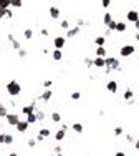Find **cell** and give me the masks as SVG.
Listing matches in <instances>:
<instances>
[{"mask_svg": "<svg viewBox=\"0 0 139 156\" xmlns=\"http://www.w3.org/2000/svg\"><path fill=\"white\" fill-rule=\"evenodd\" d=\"M7 93L10 96H18L20 93H22V85H20L18 82H15V80L8 82L7 83Z\"/></svg>", "mask_w": 139, "mask_h": 156, "instance_id": "cell-1", "label": "cell"}, {"mask_svg": "<svg viewBox=\"0 0 139 156\" xmlns=\"http://www.w3.org/2000/svg\"><path fill=\"white\" fill-rule=\"evenodd\" d=\"M104 63H106L104 68H109V70H118V72H121V67H119V60H118V58H114V57H106V58H104Z\"/></svg>", "mask_w": 139, "mask_h": 156, "instance_id": "cell-2", "label": "cell"}, {"mask_svg": "<svg viewBox=\"0 0 139 156\" xmlns=\"http://www.w3.org/2000/svg\"><path fill=\"white\" fill-rule=\"evenodd\" d=\"M134 52H136L134 45H123L121 50H119V55H121V57H131Z\"/></svg>", "mask_w": 139, "mask_h": 156, "instance_id": "cell-3", "label": "cell"}, {"mask_svg": "<svg viewBox=\"0 0 139 156\" xmlns=\"http://www.w3.org/2000/svg\"><path fill=\"white\" fill-rule=\"evenodd\" d=\"M65 43H66V37H55L53 47H55V50H63Z\"/></svg>", "mask_w": 139, "mask_h": 156, "instance_id": "cell-4", "label": "cell"}, {"mask_svg": "<svg viewBox=\"0 0 139 156\" xmlns=\"http://www.w3.org/2000/svg\"><path fill=\"white\" fill-rule=\"evenodd\" d=\"M5 120H7V123H8L10 126H17V125H18V121H20V116L17 115V113H8Z\"/></svg>", "mask_w": 139, "mask_h": 156, "instance_id": "cell-5", "label": "cell"}, {"mask_svg": "<svg viewBox=\"0 0 139 156\" xmlns=\"http://www.w3.org/2000/svg\"><path fill=\"white\" fill-rule=\"evenodd\" d=\"M138 20H139V12L138 10H129V12H127V22L136 23Z\"/></svg>", "mask_w": 139, "mask_h": 156, "instance_id": "cell-6", "label": "cell"}, {"mask_svg": "<svg viewBox=\"0 0 139 156\" xmlns=\"http://www.w3.org/2000/svg\"><path fill=\"white\" fill-rule=\"evenodd\" d=\"M28 126H30V125H28V121H26V120H20L18 125H17L15 128H17V131H20V133H25L26 129H28Z\"/></svg>", "mask_w": 139, "mask_h": 156, "instance_id": "cell-7", "label": "cell"}, {"mask_svg": "<svg viewBox=\"0 0 139 156\" xmlns=\"http://www.w3.org/2000/svg\"><path fill=\"white\" fill-rule=\"evenodd\" d=\"M106 90H108L109 93H116V91H118V82L109 80V82L106 83Z\"/></svg>", "mask_w": 139, "mask_h": 156, "instance_id": "cell-8", "label": "cell"}, {"mask_svg": "<svg viewBox=\"0 0 139 156\" xmlns=\"http://www.w3.org/2000/svg\"><path fill=\"white\" fill-rule=\"evenodd\" d=\"M52 96H53L52 90H45V91L40 95V100H41V102H50V100H52Z\"/></svg>", "mask_w": 139, "mask_h": 156, "instance_id": "cell-9", "label": "cell"}, {"mask_svg": "<svg viewBox=\"0 0 139 156\" xmlns=\"http://www.w3.org/2000/svg\"><path fill=\"white\" fill-rule=\"evenodd\" d=\"M22 113L25 116H28L30 113H35V103H32V105H26V106H23L22 108Z\"/></svg>", "mask_w": 139, "mask_h": 156, "instance_id": "cell-10", "label": "cell"}, {"mask_svg": "<svg viewBox=\"0 0 139 156\" xmlns=\"http://www.w3.org/2000/svg\"><path fill=\"white\" fill-rule=\"evenodd\" d=\"M93 67H96V68H104V67H106L104 58H99V57H96V58L93 60Z\"/></svg>", "mask_w": 139, "mask_h": 156, "instance_id": "cell-11", "label": "cell"}, {"mask_svg": "<svg viewBox=\"0 0 139 156\" xmlns=\"http://www.w3.org/2000/svg\"><path fill=\"white\" fill-rule=\"evenodd\" d=\"M50 17H52L53 20L60 18V8L58 7H50Z\"/></svg>", "mask_w": 139, "mask_h": 156, "instance_id": "cell-12", "label": "cell"}, {"mask_svg": "<svg viewBox=\"0 0 139 156\" xmlns=\"http://www.w3.org/2000/svg\"><path fill=\"white\" fill-rule=\"evenodd\" d=\"M78 33H79V27H75V28H70V30L66 32V37H68V38H75Z\"/></svg>", "mask_w": 139, "mask_h": 156, "instance_id": "cell-13", "label": "cell"}, {"mask_svg": "<svg viewBox=\"0 0 139 156\" xmlns=\"http://www.w3.org/2000/svg\"><path fill=\"white\" fill-rule=\"evenodd\" d=\"M65 135H66V131L60 128L58 131L55 133V140H56V141H63V140H65Z\"/></svg>", "mask_w": 139, "mask_h": 156, "instance_id": "cell-14", "label": "cell"}, {"mask_svg": "<svg viewBox=\"0 0 139 156\" xmlns=\"http://www.w3.org/2000/svg\"><path fill=\"white\" fill-rule=\"evenodd\" d=\"M52 58H53L55 61H60L61 58H63V52H61V50H53Z\"/></svg>", "mask_w": 139, "mask_h": 156, "instance_id": "cell-15", "label": "cell"}, {"mask_svg": "<svg viewBox=\"0 0 139 156\" xmlns=\"http://www.w3.org/2000/svg\"><path fill=\"white\" fill-rule=\"evenodd\" d=\"M8 42H10V43L13 45V48H15V50H22V48H20V43H18L17 40H15V37H13L12 33L8 35Z\"/></svg>", "mask_w": 139, "mask_h": 156, "instance_id": "cell-16", "label": "cell"}, {"mask_svg": "<svg viewBox=\"0 0 139 156\" xmlns=\"http://www.w3.org/2000/svg\"><path fill=\"white\" fill-rule=\"evenodd\" d=\"M126 28H127V25H126L124 22H118V23H116V32H119V33L126 32Z\"/></svg>", "mask_w": 139, "mask_h": 156, "instance_id": "cell-17", "label": "cell"}, {"mask_svg": "<svg viewBox=\"0 0 139 156\" xmlns=\"http://www.w3.org/2000/svg\"><path fill=\"white\" fill-rule=\"evenodd\" d=\"M96 57H99V58H106V48L104 47L96 48Z\"/></svg>", "mask_w": 139, "mask_h": 156, "instance_id": "cell-18", "label": "cell"}, {"mask_svg": "<svg viewBox=\"0 0 139 156\" xmlns=\"http://www.w3.org/2000/svg\"><path fill=\"white\" fill-rule=\"evenodd\" d=\"M94 43H96V47H104L106 37H96V38H94Z\"/></svg>", "mask_w": 139, "mask_h": 156, "instance_id": "cell-19", "label": "cell"}, {"mask_svg": "<svg viewBox=\"0 0 139 156\" xmlns=\"http://www.w3.org/2000/svg\"><path fill=\"white\" fill-rule=\"evenodd\" d=\"M103 22H104V25L108 27V25H109V23L113 22V15L109 14V12H106V14H104V17H103Z\"/></svg>", "mask_w": 139, "mask_h": 156, "instance_id": "cell-20", "label": "cell"}, {"mask_svg": "<svg viewBox=\"0 0 139 156\" xmlns=\"http://www.w3.org/2000/svg\"><path fill=\"white\" fill-rule=\"evenodd\" d=\"M71 129L75 133H83V125H81V123H73Z\"/></svg>", "mask_w": 139, "mask_h": 156, "instance_id": "cell-21", "label": "cell"}, {"mask_svg": "<svg viewBox=\"0 0 139 156\" xmlns=\"http://www.w3.org/2000/svg\"><path fill=\"white\" fill-rule=\"evenodd\" d=\"M26 121H28V125L37 123V121H38V120H37V113H30V115L26 116Z\"/></svg>", "mask_w": 139, "mask_h": 156, "instance_id": "cell-22", "label": "cell"}, {"mask_svg": "<svg viewBox=\"0 0 139 156\" xmlns=\"http://www.w3.org/2000/svg\"><path fill=\"white\" fill-rule=\"evenodd\" d=\"M7 115H8L7 106L3 105V103H0V118H7Z\"/></svg>", "mask_w": 139, "mask_h": 156, "instance_id": "cell-23", "label": "cell"}, {"mask_svg": "<svg viewBox=\"0 0 139 156\" xmlns=\"http://www.w3.org/2000/svg\"><path fill=\"white\" fill-rule=\"evenodd\" d=\"M38 135L43 136V138H48V136L52 135V131H50V129H46V128H41V129L38 131Z\"/></svg>", "mask_w": 139, "mask_h": 156, "instance_id": "cell-24", "label": "cell"}, {"mask_svg": "<svg viewBox=\"0 0 139 156\" xmlns=\"http://www.w3.org/2000/svg\"><path fill=\"white\" fill-rule=\"evenodd\" d=\"M52 120L55 123H60V121H61V115H60L58 111H55V113H52Z\"/></svg>", "mask_w": 139, "mask_h": 156, "instance_id": "cell-25", "label": "cell"}, {"mask_svg": "<svg viewBox=\"0 0 139 156\" xmlns=\"http://www.w3.org/2000/svg\"><path fill=\"white\" fill-rule=\"evenodd\" d=\"M3 144H13V136L5 133V141H3Z\"/></svg>", "mask_w": 139, "mask_h": 156, "instance_id": "cell-26", "label": "cell"}, {"mask_svg": "<svg viewBox=\"0 0 139 156\" xmlns=\"http://www.w3.org/2000/svg\"><path fill=\"white\" fill-rule=\"evenodd\" d=\"M10 5H12V2H8V0H0V7L2 8H10Z\"/></svg>", "mask_w": 139, "mask_h": 156, "instance_id": "cell-27", "label": "cell"}, {"mask_svg": "<svg viewBox=\"0 0 139 156\" xmlns=\"http://www.w3.org/2000/svg\"><path fill=\"white\" fill-rule=\"evenodd\" d=\"M23 35H25V38H26V40H30V38L33 37V30H30V28H26L25 32H23Z\"/></svg>", "mask_w": 139, "mask_h": 156, "instance_id": "cell-28", "label": "cell"}, {"mask_svg": "<svg viewBox=\"0 0 139 156\" xmlns=\"http://www.w3.org/2000/svg\"><path fill=\"white\" fill-rule=\"evenodd\" d=\"M79 98H81V93H79V91H73V93H71V100H73V102H78Z\"/></svg>", "mask_w": 139, "mask_h": 156, "instance_id": "cell-29", "label": "cell"}, {"mask_svg": "<svg viewBox=\"0 0 139 156\" xmlns=\"http://www.w3.org/2000/svg\"><path fill=\"white\" fill-rule=\"evenodd\" d=\"M123 133H124L123 126H116V128H114V135H116V136H121Z\"/></svg>", "mask_w": 139, "mask_h": 156, "instance_id": "cell-30", "label": "cell"}, {"mask_svg": "<svg viewBox=\"0 0 139 156\" xmlns=\"http://www.w3.org/2000/svg\"><path fill=\"white\" fill-rule=\"evenodd\" d=\"M60 27H61V28H65V30H70V22H68V20H61Z\"/></svg>", "mask_w": 139, "mask_h": 156, "instance_id": "cell-31", "label": "cell"}, {"mask_svg": "<svg viewBox=\"0 0 139 156\" xmlns=\"http://www.w3.org/2000/svg\"><path fill=\"white\" fill-rule=\"evenodd\" d=\"M35 113H37V120H38V121H43V120H45V113H43V111H35Z\"/></svg>", "mask_w": 139, "mask_h": 156, "instance_id": "cell-32", "label": "cell"}, {"mask_svg": "<svg viewBox=\"0 0 139 156\" xmlns=\"http://www.w3.org/2000/svg\"><path fill=\"white\" fill-rule=\"evenodd\" d=\"M116 23H118V22H114V20H113L111 23L108 25V30H109V32H116Z\"/></svg>", "mask_w": 139, "mask_h": 156, "instance_id": "cell-33", "label": "cell"}, {"mask_svg": "<svg viewBox=\"0 0 139 156\" xmlns=\"http://www.w3.org/2000/svg\"><path fill=\"white\" fill-rule=\"evenodd\" d=\"M22 5H23L22 2H18V0H13V2H12V5H10V7H13V8H20Z\"/></svg>", "mask_w": 139, "mask_h": 156, "instance_id": "cell-34", "label": "cell"}, {"mask_svg": "<svg viewBox=\"0 0 139 156\" xmlns=\"http://www.w3.org/2000/svg\"><path fill=\"white\" fill-rule=\"evenodd\" d=\"M52 85H53V82H52V80H45V82H43V87H45L46 90L50 88V87H52Z\"/></svg>", "mask_w": 139, "mask_h": 156, "instance_id": "cell-35", "label": "cell"}, {"mask_svg": "<svg viewBox=\"0 0 139 156\" xmlns=\"http://www.w3.org/2000/svg\"><path fill=\"white\" fill-rule=\"evenodd\" d=\"M109 5H111V2H109V0H103V2H101V7H103V8H108Z\"/></svg>", "mask_w": 139, "mask_h": 156, "instance_id": "cell-36", "label": "cell"}, {"mask_svg": "<svg viewBox=\"0 0 139 156\" xmlns=\"http://www.w3.org/2000/svg\"><path fill=\"white\" fill-rule=\"evenodd\" d=\"M3 17H7V8H2V7H0V20H2Z\"/></svg>", "mask_w": 139, "mask_h": 156, "instance_id": "cell-37", "label": "cell"}, {"mask_svg": "<svg viewBox=\"0 0 139 156\" xmlns=\"http://www.w3.org/2000/svg\"><path fill=\"white\" fill-rule=\"evenodd\" d=\"M35 144H37V140H35V138L28 140V146H30V148H35Z\"/></svg>", "mask_w": 139, "mask_h": 156, "instance_id": "cell-38", "label": "cell"}, {"mask_svg": "<svg viewBox=\"0 0 139 156\" xmlns=\"http://www.w3.org/2000/svg\"><path fill=\"white\" fill-rule=\"evenodd\" d=\"M18 57H20V58H25L26 52H25V50H18Z\"/></svg>", "mask_w": 139, "mask_h": 156, "instance_id": "cell-39", "label": "cell"}, {"mask_svg": "<svg viewBox=\"0 0 139 156\" xmlns=\"http://www.w3.org/2000/svg\"><path fill=\"white\" fill-rule=\"evenodd\" d=\"M85 63H86V67H93V60H91V58H85Z\"/></svg>", "mask_w": 139, "mask_h": 156, "instance_id": "cell-40", "label": "cell"}, {"mask_svg": "<svg viewBox=\"0 0 139 156\" xmlns=\"http://www.w3.org/2000/svg\"><path fill=\"white\" fill-rule=\"evenodd\" d=\"M126 140H127V141H136V140H134V136H132V135H126Z\"/></svg>", "mask_w": 139, "mask_h": 156, "instance_id": "cell-41", "label": "cell"}, {"mask_svg": "<svg viewBox=\"0 0 139 156\" xmlns=\"http://www.w3.org/2000/svg\"><path fill=\"white\" fill-rule=\"evenodd\" d=\"M12 17H13V14H12V10L8 8V10H7V18H12Z\"/></svg>", "mask_w": 139, "mask_h": 156, "instance_id": "cell-42", "label": "cell"}, {"mask_svg": "<svg viewBox=\"0 0 139 156\" xmlns=\"http://www.w3.org/2000/svg\"><path fill=\"white\" fill-rule=\"evenodd\" d=\"M81 25H85V20H83V18H78V25H76V27H81Z\"/></svg>", "mask_w": 139, "mask_h": 156, "instance_id": "cell-43", "label": "cell"}, {"mask_svg": "<svg viewBox=\"0 0 139 156\" xmlns=\"http://www.w3.org/2000/svg\"><path fill=\"white\" fill-rule=\"evenodd\" d=\"M55 153H61V146H60V144L55 146Z\"/></svg>", "mask_w": 139, "mask_h": 156, "instance_id": "cell-44", "label": "cell"}, {"mask_svg": "<svg viewBox=\"0 0 139 156\" xmlns=\"http://www.w3.org/2000/svg\"><path fill=\"white\" fill-rule=\"evenodd\" d=\"M5 141V133H0V143Z\"/></svg>", "mask_w": 139, "mask_h": 156, "instance_id": "cell-45", "label": "cell"}, {"mask_svg": "<svg viewBox=\"0 0 139 156\" xmlns=\"http://www.w3.org/2000/svg\"><path fill=\"white\" fill-rule=\"evenodd\" d=\"M134 148H136V151H139V140L134 141Z\"/></svg>", "mask_w": 139, "mask_h": 156, "instance_id": "cell-46", "label": "cell"}, {"mask_svg": "<svg viewBox=\"0 0 139 156\" xmlns=\"http://www.w3.org/2000/svg\"><path fill=\"white\" fill-rule=\"evenodd\" d=\"M114 156H126V153H124V151H118Z\"/></svg>", "mask_w": 139, "mask_h": 156, "instance_id": "cell-47", "label": "cell"}, {"mask_svg": "<svg viewBox=\"0 0 139 156\" xmlns=\"http://www.w3.org/2000/svg\"><path fill=\"white\" fill-rule=\"evenodd\" d=\"M35 140H37V143H38V141H43V140H45V138H43V136H37V138H35Z\"/></svg>", "mask_w": 139, "mask_h": 156, "instance_id": "cell-48", "label": "cell"}, {"mask_svg": "<svg viewBox=\"0 0 139 156\" xmlns=\"http://www.w3.org/2000/svg\"><path fill=\"white\" fill-rule=\"evenodd\" d=\"M41 35H43V37H46V35H48V30H46V28H43V30H41Z\"/></svg>", "mask_w": 139, "mask_h": 156, "instance_id": "cell-49", "label": "cell"}, {"mask_svg": "<svg viewBox=\"0 0 139 156\" xmlns=\"http://www.w3.org/2000/svg\"><path fill=\"white\" fill-rule=\"evenodd\" d=\"M134 27H136V30H138V32H139V20L136 22V23H134Z\"/></svg>", "mask_w": 139, "mask_h": 156, "instance_id": "cell-50", "label": "cell"}, {"mask_svg": "<svg viewBox=\"0 0 139 156\" xmlns=\"http://www.w3.org/2000/svg\"><path fill=\"white\" fill-rule=\"evenodd\" d=\"M52 156H63L61 153H55V155H52Z\"/></svg>", "mask_w": 139, "mask_h": 156, "instance_id": "cell-51", "label": "cell"}, {"mask_svg": "<svg viewBox=\"0 0 139 156\" xmlns=\"http://www.w3.org/2000/svg\"><path fill=\"white\" fill-rule=\"evenodd\" d=\"M134 38H136V40H139V33H136V35H134Z\"/></svg>", "mask_w": 139, "mask_h": 156, "instance_id": "cell-52", "label": "cell"}, {"mask_svg": "<svg viewBox=\"0 0 139 156\" xmlns=\"http://www.w3.org/2000/svg\"><path fill=\"white\" fill-rule=\"evenodd\" d=\"M8 156H18V155H17V153H10Z\"/></svg>", "mask_w": 139, "mask_h": 156, "instance_id": "cell-53", "label": "cell"}, {"mask_svg": "<svg viewBox=\"0 0 139 156\" xmlns=\"http://www.w3.org/2000/svg\"><path fill=\"white\" fill-rule=\"evenodd\" d=\"M0 22H2V20H0Z\"/></svg>", "mask_w": 139, "mask_h": 156, "instance_id": "cell-54", "label": "cell"}]
</instances>
